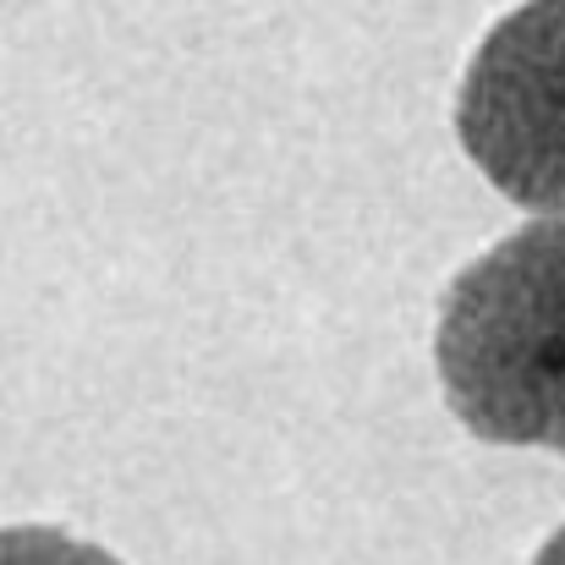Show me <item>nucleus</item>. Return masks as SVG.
Returning <instances> with one entry per match:
<instances>
[{"instance_id": "obj_4", "label": "nucleus", "mask_w": 565, "mask_h": 565, "mask_svg": "<svg viewBox=\"0 0 565 565\" xmlns=\"http://www.w3.org/2000/svg\"><path fill=\"white\" fill-rule=\"evenodd\" d=\"M533 565H565V527L539 550V555H533Z\"/></svg>"}, {"instance_id": "obj_2", "label": "nucleus", "mask_w": 565, "mask_h": 565, "mask_svg": "<svg viewBox=\"0 0 565 565\" xmlns=\"http://www.w3.org/2000/svg\"><path fill=\"white\" fill-rule=\"evenodd\" d=\"M456 138L489 188L565 220V0L500 17L467 61Z\"/></svg>"}, {"instance_id": "obj_1", "label": "nucleus", "mask_w": 565, "mask_h": 565, "mask_svg": "<svg viewBox=\"0 0 565 565\" xmlns=\"http://www.w3.org/2000/svg\"><path fill=\"white\" fill-rule=\"evenodd\" d=\"M434 369L467 434L565 456V220L511 231L450 280Z\"/></svg>"}, {"instance_id": "obj_3", "label": "nucleus", "mask_w": 565, "mask_h": 565, "mask_svg": "<svg viewBox=\"0 0 565 565\" xmlns=\"http://www.w3.org/2000/svg\"><path fill=\"white\" fill-rule=\"evenodd\" d=\"M0 565H121L110 550L61 527H0Z\"/></svg>"}]
</instances>
